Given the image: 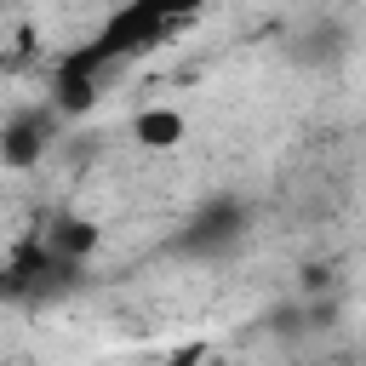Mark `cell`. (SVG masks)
<instances>
[{
    "label": "cell",
    "instance_id": "cell-5",
    "mask_svg": "<svg viewBox=\"0 0 366 366\" xmlns=\"http://www.w3.org/2000/svg\"><path fill=\"white\" fill-rule=\"evenodd\" d=\"M132 137L160 154V149H177V143L189 137V120H183V109H172V103H149V109L132 114Z\"/></svg>",
    "mask_w": 366,
    "mask_h": 366
},
{
    "label": "cell",
    "instance_id": "cell-4",
    "mask_svg": "<svg viewBox=\"0 0 366 366\" xmlns=\"http://www.w3.org/2000/svg\"><path fill=\"white\" fill-rule=\"evenodd\" d=\"M34 240L51 246V252L69 257V263H86V257L97 252V223H92V217H74V212H46L40 229H34Z\"/></svg>",
    "mask_w": 366,
    "mask_h": 366
},
{
    "label": "cell",
    "instance_id": "cell-1",
    "mask_svg": "<svg viewBox=\"0 0 366 366\" xmlns=\"http://www.w3.org/2000/svg\"><path fill=\"white\" fill-rule=\"evenodd\" d=\"M212 0H120L114 11H103V23L51 57V74H46V103L63 114V120H80L92 114V103L103 97V86L137 63V57H154L160 46H172L177 34H189L200 17H206Z\"/></svg>",
    "mask_w": 366,
    "mask_h": 366
},
{
    "label": "cell",
    "instance_id": "cell-2",
    "mask_svg": "<svg viewBox=\"0 0 366 366\" xmlns=\"http://www.w3.org/2000/svg\"><path fill=\"white\" fill-rule=\"evenodd\" d=\"M246 229H252V212H246L240 194H206V200L183 217L172 252H177V257H229V252L246 240Z\"/></svg>",
    "mask_w": 366,
    "mask_h": 366
},
{
    "label": "cell",
    "instance_id": "cell-3",
    "mask_svg": "<svg viewBox=\"0 0 366 366\" xmlns=\"http://www.w3.org/2000/svg\"><path fill=\"white\" fill-rule=\"evenodd\" d=\"M57 126H63V114H57L51 103H23V109H11L6 126H0V166H6V172L40 166Z\"/></svg>",
    "mask_w": 366,
    "mask_h": 366
}]
</instances>
